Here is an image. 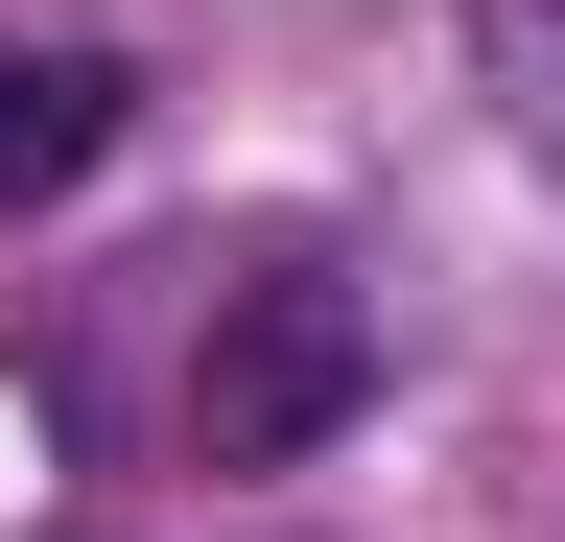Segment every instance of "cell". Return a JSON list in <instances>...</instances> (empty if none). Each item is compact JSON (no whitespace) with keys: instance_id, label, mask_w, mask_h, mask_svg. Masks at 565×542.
I'll use <instances>...</instances> for the list:
<instances>
[{"instance_id":"6da1fadb","label":"cell","mask_w":565,"mask_h":542,"mask_svg":"<svg viewBox=\"0 0 565 542\" xmlns=\"http://www.w3.org/2000/svg\"><path fill=\"white\" fill-rule=\"evenodd\" d=\"M353 401H377V307H353L330 259H259V284L212 307V354H189V448L212 471H307Z\"/></svg>"},{"instance_id":"7a4b0ae2","label":"cell","mask_w":565,"mask_h":542,"mask_svg":"<svg viewBox=\"0 0 565 542\" xmlns=\"http://www.w3.org/2000/svg\"><path fill=\"white\" fill-rule=\"evenodd\" d=\"M118 166V47H0V213Z\"/></svg>"},{"instance_id":"3957f363","label":"cell","mask_w":565,"mask_h":542,"mask_svg":"<svg viewBox=\"0 0 565 542\" xmlns=\"http://www.w3.org/2000/svg\"><path fill=\"white\" fill-rule=\"evenodd\" d=\"M471 95L519 166H565V0H471Z\"/></svg>"}]
</instances>
